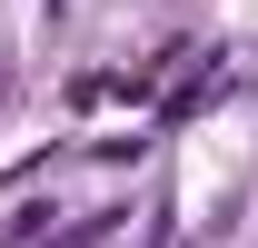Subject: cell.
Wrapping results in <instances>:
<instances>
[{
	"instance_id": "cell-1",
	"label": "cell",
	"mask_w": 258,
	"mask_h": 248,
	"mask_svg": "<svg viewBox=\"0 0 258 248\" xmlns=\"http://www.w3.org/2000/svg\"><path fill=\"white\" fill-rule=\"evenodd\" d=\"M209 99H219V70H189V80L169 90V119H189V109H209Z\"/></svg>"
}]
</instances>
